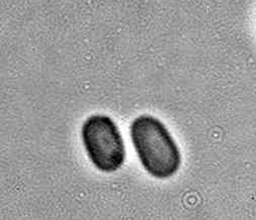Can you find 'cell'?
<instances>
[{"mask_svg":"<svg viewBox=\"0 0 256 220\" xmlns=\"http://www.w3.org/2000/svg\"><path fill=\"white\" fill-rule=\"evenodd\" d=\"M131 139L143 168L152 177L167 179L178 171L182 155L166 126L151 115L135 118Z\"/></svg>","mask_w":256,"mask_h":220,"instance_id":"1","label":"cell"},{"mask_svg":"<svg viewBox=\"0 0 256 220\" xmlns=\"http://www.w3.org/2000/svg\"><path fill=\"white\" fill-rule=\"evenodd\" d=\"M82 142L92 164L106 173L118 171L124 162L126 150L116 122L106 115L96 114L84 121Z\"/></svg>","mask_w":256,"mask_h":220,"instance_id":"2","label":"cell"}]
</instances>
